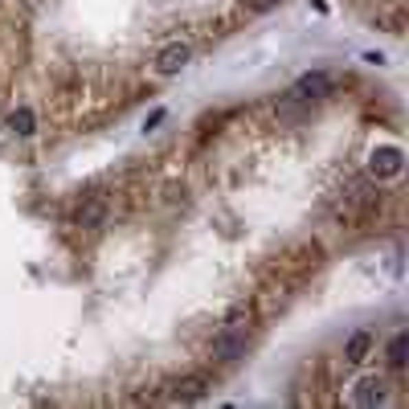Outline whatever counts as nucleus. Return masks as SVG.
<instances>
[{"label": "nucleus", "instance_id": "1", "mask_svg": "<svg viewBox=\"0 0 409 409\" xmlns=\"http://www.w3.org/2000/svg\"><path fill=\"white\" fill-rule=\"evenodd\" d=\"M213 360L217 364H234V360H242L245 348H250V327L242 324V320H225V327L213 335Z\"/></svg>", "mask_w": 409, "mask_h": 409}, {"label": "nucleus", "instance_id": "2", "mask_svg": "<svg viewBox=\"0 0 409 409\" xmlns=\"http://www.w3.org/2000/svg\"><path fill=\"white\" fill-rule=\"evenodd\" d=\"M70 221H74V230H102V225L111 221V201L98 197V192L78 197L74 209H70Z\"/></svg>", "mask_w": 409, "mask_h": 409}, {"label": "nucleus", "instance_id": "3", "mask_svg": "<svg viewBox=\"0 0 409 409\" xmlns=\"http://www.w3.org/2000/svg\"><path fill=\"white\" fill-rule=\"evenodd\" d=\"M335 90V74H327V70H307V74H299L295 86H291V94L295 98H307V102H320Z\"/></svg>", "mask_w": 409, "mask_h": 409}, {"label": "nucleus", "instance_id": "4", "mask_svg": "<svg viewBox=\"0 0 409 409\" xmlns=\"http://www.w3.org/2000/svg\"><path fill=\"white\" fill-rule=\"evenodd\" d=\"M311 115H316V102H307V98H295V94L274 98V119H278V123L299 127V123H311Z\"/></svg>", "mask_w": 409, "mask_h": 409}, {"label": "nucleus", "instance_id": "5", "mask_svg": "<svg viewBox=\"0 0 409 409\" xmlns=\"http://www.w3.org/2000/svg\"><path fill=\"white\" fill-rule=\"evenodd\" d=\"M188 62H192V45H188V41H168L160 54H156V74L172 78V74H180Z\"/></svg>", "mask_w": 409, "mask_h": 409}, {"label": "nucleus", "instance_id": "6", "mask_svg": "<svg viewBox=\"0 0 409 409\" xmlns=\"http://www.w3.org/2000/svg\"><path fill=\"white\" fill-rule=\"evenodd\" d=\"M348 401L360 409H373V406H385L389 401V389H385V381L381 377H360L356 385H352V393H348Z\"/></svg>", "mask_w": 409, "mask_h": 409}, {"label": "nucleus", "instance_id": "7", "mask_svg": "<svg viewBox=\"0 0 409 409\" xmlns=\"http://www.w3.org/2000/svg\"><path fill=\"white\" fill-rule=\"evenodd\" d=\"M401 168H406L401 148H377L368 156V176L373 180H393V176H401Z\"/></svg>", "mask_w": 409, "mask_h": 409}, {"label": "nucleus", "instance_id": "8", "mask_svg": "<svg viewBox=\"0 0 409 409\" xmlns=\"http://www.w3.org/2000/svg\"><path fill=\"white\" fill-rule=\"evenodd\" d=\"M368 352H373V331H352V335H348V344H344L348 364H364V360H368Z\"/></svg>", "mask_w": 409, "mask_h": 409}, {"label": "nucleus", "instance_id": "9", "mask_svg": "<svg viewBox=\"0 0 409 409\" xmlns=\"http://www.w3.org/2000/svg\"><path fill=\"white\" fill-rule=\"evenodd\" d=\"M406 360H409V335H406V331H397V335L389 340V348H385V364H389L393 373H401V368H406Z\"/></svg>", "mask_w": 409, "mask_h": 409}, {"label": "nucleus", "instance_id": "10", "mask_svg": "<svg viewBox=\"0 0 409 409\" xmlns=\"http://www.w3.org/2000/svg\"><path fill=\"white\" fill-rule=\"evenodd\" d=\"M8 127H12L16 135H33V131H37V115H33L29 107H16V111L8 115Z\"/></svg>", "mask_w": 409, "mask_h": 409}, {"label": "nucleus", "instance_id": "11", "mask_svg": "<svg viewBox=\"0 0 409 409\" xmlns=\"http://www.w3.org/2000/svg\"><path fill=\"white\" fill-rule=\"evenodd\" d=\"M205 377H192V381H184V389H176V397L180 401H197V397H205Z\"/></svg>", "mask_w": 409, "mask_h": 409}, {"label": "nucleus", "instance_id": "12", "mask_svg": "<svg viewBox=\"0 0 409 409\" xmlns=\"http://www.w3.org/2000/svg\"><path fill=\"white\" fill-rule=\"evenodd\" d=\"M274 4H278V0H245L250 12H266V8H274Z\"/></svg>", "mask_w": 409, "mask_h": 409}, {"label": "nucleus", "instance_id": "13", "mask_svg": "<svg viewBox=\"0 0 409 409\" xmlns=\"http://www.w3.org/2000/svg\"><path fill=\"white\" fill-rule=\"evenodd\" d=\"M164 123V111H152V115H148V123H144V127H148V131H152V127H160Z\"/></svg>", "mask_w": 409, "mask_h": 409}]
</instances>
